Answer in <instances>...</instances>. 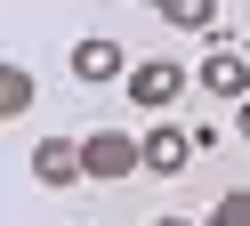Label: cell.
I'll return each mask as SVG.
<instances>
[{"label":"cell","mask_w":250,"mask_h":226,"mask_svg":"<svg viewBox=\"0 0 250 226\" xmlns=\"http://www.w3.org/2000/svg\"><path fill=\"white\" fill-rule=\"evenodd\" d=\"M81 161H89V178H137L146 170V137H129V129H89Z\"/></svg>","instance_id":"1"},{"label":"cell","mask_w":250,"mask_h":226,"mask_svg":"<svg viewBox=\"0 0 250 226\" xmlns=\"http://www.w3.org/2000/svg\"><path fill=\"white\" fill-rule=\"evenodd\" d=\"M186 97V65L178 57H146V65H129V105H178Z\"/></svg>","instance_id":"2"},{"label":"cell","mask_w":250,"mask_h":226,"mask_svg":"<svg viewBox=\"0 0 250 226\" xmlns=\"http://www.w3.org/2000/svg\"><path fill=\"white\" fill-rule=\"evenodd\" d=\"M137 137H146V178H178L186 161H194V129H178V121H146L137 129Z\"/></svg>","instance_id":"3"},{"label":"cell","mask_w":250,"mask_h":226,"mask_svg":"<svg viewBox=\"0 0 250 226\" xmlns=\"http://www.w3.org/2000/svg\"><path fill=\"white\" fill-rule=\"evenodd\" d=\"M129 73V57H121V41H105V32H89V41H73V81L81 89H105V81Z\"/></svg>","instance_id":"4"},{"label":"cell","mask_w":250,"mask_h":226,"mask_svg":"<svg viewBox=\"0 0 250 226\" xmlns=\"http://www.w3.org/2000/svg\"><path fill=\"white\" fill-rule=\"evenodd\" d=\"M33 178H41V186H57V194H65V186H81V178H89L81 137H41V145H33Z\"/></svg>","instance_id":"5"},{"label":"cell","mask_w":250,"mask_h":226,"mask_svg":"<svg viewBox=\"0 0 250 226\" xmlns=\"http://www.w3.org/2000/svg\"><path fill=\"white\" fill-rule=\"evenodd\" d=\"M194 81H202L210 97H226V105H242V97H250V48H210Z\"/></svg>","instance_id":"6"},{"label":"cell","mask_w":250,"mask_h":226,"mask_svg":"<svg viewBox=\"0 0 250 226\" xmlns=\"http://www.w3.org/2000/svg\"><path fill=\"white\" fill-rule=\"evenodd\" d=\"M162 24L169 32H210L218 24V0H162Z\"/></svg>","instance_id":"7"},{"label":"cell","mask_w":250,"mask_h":226,"mask_svg":"<svg viewBox=\"0 0 250 226\" xmlns=\"http://www.w3.org/2000/svg\"><path fill=\"white\" fill-rule=\"evenodd\" d=\"M17 113H33V73L24 65H0V121H17Z\"/></svg>","instance_id":"8"},{"label":"cell","mask_w":250,"mask_h":226,"mask_svg":"<svg viewBox=\"0 0 250 226\" xmlns=\"http://www.w3.org/2000/svg\"><path fill=\"white\" fill-rule=\"evenodd\" d=\"M202 226H250V186L218 194V202H210V218H202Z\"/></svg>","instance_id":"9"},{"label":"cell","mask_w":250,"mask_h":226,"mask_svg":"<svg viewBox=\"0 0 250 226\" xmlns=\"http://www.w3.org/2000/svg\"><path fill=\"white\" fill-rule=\"evenodd\" d=\"M234 129H242V137H250V97H242V105H234Z\"/></svg>","instance_id":"10"},{"label":"cell","mask_w":250,"mask_h":226,"mask_svg":"<svg viewBox=\"0 0 250 226\" xmlns=\"http://www.w3.org/2000/svg\"><path fill=\"white\" fill-rule=\"evenodd\" d=\"M153 226H194V218H153Z\"/></svg>","instance_id":"11"},{"label":"cell","mask_w":250,"mask_h":226,"mask_svg":"<svg viewBox=\"0 0 250 226\" xmlns=\"http://www.w3.org/2000/svg\"><path fill=\"white\" fill-rule=\"evenodd\" d=\"M146 8H162V0H146Z\"/></svg>","instance_id":"12"},{"label":"cell","mask_w":250,"mask_h":226,"mask_svg":"<svg viewBox=\"0 0 250 226\" xmlns=\"http://www.w3.org/2000/svg\"><path fill=\"white\" fill-rule=\"evenodd\" d=\"M242 48H250V32H242Z\"/></svg>","instance_id":"13"}]
</instances>
